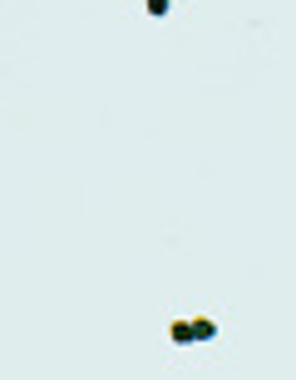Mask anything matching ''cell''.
<instances>
[{
  "label": "cell",
  "instance_id": "cell-1",
  "mask_svg": "<svg viewBox=\"0 0 296 380\" xmlns=\"http://www.w3.org/2000/svg\"><path fill=\"white\" fill-rule=\"evenodd\" d=\"M188 326H193V341H212L217 336V321H207V316H193Z\"/></svg>",
  "mask_w": 296,
  "mask_h": 380
},
{
  "label": "cell",
  "instance_id": "cell-3",
  "mask_svg": "<svg viewBox=\"0 0 296 380\" xmlns=\"http://www.w3.org/2000/svg\"><path fill=\"white\" fill-rule=\"evenodd\" d=\"M168 5H173V0H148V5H143V10H148V15H153V20H163V15H168Z\"/></svg>",
  "mask_w": 296,
  "mask_h": 380
},
{
  "label": "cell",
  "instance_id": "cell-2",
  "mask_svg": "<svg viewBox=\"0 0 296 380\" xmlns=\"http://www.w3.org/2000/svg\"><path fill=\"white\" fill-rule=\"evenodd\" d=\"M168 341H173V346H193V326H188V321H173V326H168Z\"/></svg>",
  "mask_w": 296,
  "mask_h": 380
}]
</instances>
